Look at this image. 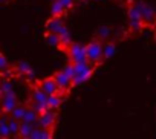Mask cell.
<instances>
[{
	"label": "cell",
	"mask_w": 156,
	"mask_h": 139,
	"mask_svg": "<svg viewBox=\"0 0 156 139\" xmlns=\"http://www.w3.org/2000/svg\"><path fill=\"white\" fill-rule=\"evenodd\" d=\"M69 60L72 64H80V63H89L87 61V49L81 43H72L67 49Z\"/></svg>",
	"instance_id": "obj_2"
},
{
	"label": "cell",
	"mask_w": 156,
	"mask_h": 139,
	"mask_svg": "<svg viewBox=\"0 0 156 139\" xmlns=\"http://www.w3.org/2000/svg\"><path fill=\"white\" fill-rule=\"evenodd\" d=\"M127 16H129V20H130V22H144V20H142V14H141V9L138 8L136 3L129 8Z\"/></svg>",
	"instance_id": "obj_11"
},
{
	"label": "cell",
	"mask_w": 156,
	"mask_h": 139,
	"mask_svg": "<svg viewBox=\"0 0 156 139\" xmlns=\"http://www.w3.org/2000/svg\"><path fill=\"white\" fill-rule=\"evenodd\" d=\"M54 80L57 81V86H58V92H61V93H67L69 92V89L73 86V83H72V78H69L63 71H60V72H57V74H54Z\"/></svg>",
	"instance_id": "obj_5"
},
{
	"label": "cell",
	"mask_w": 156,
	"mask_h": 139,
	"mask_svg": "<svg viewBox=\"0 0 156 139\" xmlns=\"http://www.w3.org/2000/svg\"><path fill=\"white\" fill-rule=\"evenodd\" d=\"M28 109H31V110H34L35 113L41 115L43 112H46V110H48V106H46V104H43V103H37V101L29 99V101H28Z\"/></svg>",
	"instance_id": "obj_17"
},
{
	"label": "cell",
	"mask_w": 156,
	"mask_h": 139,
	"mask_svg": "<svg viewBox=\"0 0 156 139\" xmlns=\"http://www.w3.org/2000/svg\"><path fill=\"white\" fill-rule=\"evenodd\" d=\"M17 106H19V104H17V98H16L14 90H12V92H9V93L2 95V112H3L5 115L12 113V112L16 110V107H17Z\"/></svg>",
	"instance_id": "obj_4"
},
{
	"label": "cell",
	"mask_w": 156,
	"mask_h": 139,
	"mask_svg": "<svg viewBox=\"0 0 156 139\" xmlns=\"http://www.w3.org/2000/svg\"><path fill=\"white\" fill-rule=\"evenodd\" d=\"M61 71H63V72H64V74H66L69 78H72V80H73V77H75V66H73L72 63L66 64V66L61 69Z\"/></svg>",
	"instance_id": "obj_24"
},
{
	"label": "cell",
	"mask_w": 156,
	"mask_h": 139,
	"mask_svg": "<svg viewBox=\"0 0 156 139\" xmlns=\"http://www.w3.org/2000/svg\"><path fill=\"white\" fill-rule=\"evenodd\" d=\"M20 139H31V137H20Z\"/></svg>",
	"instance_id": "obj_32"
},
{
	"label": "cell",
	"mask_w": 156,
	"mask_h": 139,
	"mask_svg": "<svg viewBox=\"0 0 156 139\" xmlns=\"http://www.w3.org/2000/svg\"><path fill=\"white\" fill-rule=\"evenodd\" d=\"M60 38H61V47H70V44H72V41H70V35H69V31H67V28L64 26L61 31H60Z\"/></svg>",
	"instance_id": "obj_19"
},
{
	"label": "cell",
	"mask_w": 156,
	"mask_h": 139,
	"mask_svg": "<svg viewBox=\"0 0 156 139\" xmlns=\"http://www.w3.org/2000/svg\"><path fill=\"white\" fill-rule=\"evenodd\" d=\"M57 122V112L54 110H46L38 116V127L40 128H54Z\"/></svg>",
	"instance_id": "obj_3"
},
{
	"label": "cell",
	"mask_w": 156,
	"mask_h": 139,
	"mask_svg": "<svg viewBox=\"0 0 156 139\" xmlns=\"http://www.w3.org/2000/svg\"><path fill=\"white\" fill-rule=\"evenodd\" d=\"M31 139H41V128H40V127H37V128L32 131Z\"/></svg>",
	"instance_id": "obj_30"
},
{
	"label": "cell",
	"mask_w": 156,
	"mask_h": 139,
	"mask_svg": "<svg viewBox=\"0 0 156 139\" xmlns=\"http://www.w3.org/2000/svg\"><path fill=\"white\" fill-rule=\"evenodd\" d=\"M0 2H2V3L5 5V3H8V0H0Z\"/></svg>",
	"instance_id": "obj_31"
},
{
	"label": "cell",
	"mask_w": 156,
	"mask_h": 139,
	"mask_svg": "<svg viewBox=\"0 0 156 139\" xmlns=\"http://www.w3.org/2000/svg\"><path fill=\"white\" fill-rule=\"evenodd\" d=\"M35 128H37V127H34V125H31V124H28V122H23V121H22L19 136H20V137H31V134H32V131H34Z\"/></svg>",
	"instance_id": "obj_16"
},
{
	"label": "cell",
	"mask_w": 156,
	"mask_h": 139,
	"mask_svg": "<svg viewBox=\"0 0 156 139\" xmlns=\"http://www.w3.org/2000/svg\"><path fill=\"white\" fill-rule=\"evenodd\" d=\"M136 5H138V8L141 9V14H142V20H144V22H147V23L156 22V12H154V9H153L151 6H148V5H145V3H142V2H139V3H136Z\"/></svg>",
	"instance_id": "obj_8"
},
{
	"label": "cell",
	"mask_w": 156,
	"mask_h": 139,
	"mask_svg": "<svg viewBox=\"0 0 156 139\" xmlns=\"http://www.w3.org/2000/svg\"><path fill=\"white\" fill-rule=\"evenodd\" d=\"M64 28L63 17H51L46 22V32L51 34H60V31Z\"/></svg>",
	"instance_id": "obj_7"
},
{
	"label": "cell",
	"mask_w": 156,
	"mask_h": 139,
	"mask_svg": "<svg viewBox=\"0 0 156 139\" xmlns=\"http://www.w3.org/2000/svg\"><path fill=\"white\" fill-rule=\"evenodd\" d=\"M92 72H94V64H92V66H90L89 69H86L84 72H80V74H76V75L73 77V80H72L73 86H80V84L86 83V81H87V80L90 78Z\"/></svg>",
	"instance_id": "obj_9"
},
{
	"label": "cell",
	"mask_w": 156,
	"mask_h": 139,
	"mask_svg": "<svg viewBox=\"0 0 156 139\" xmlns=\"http://www.w3.org/2000/svg\"><path fill=\"white\" fill-rule=\"evenodd\" d=\"M44 40H46V43H48L49 46H52V47H57V49L61 47V38H60L58 34L46 32V34H44Z\"/></svg>",
	"instance_id": "obj_12"
},
{
	"label": "cell",
	"mask_w": 156,
	"mask_h": 139,
	"mask_svg": "<svg viewBox=\"0 0 156 139\" xmlns=\"http://www.w3.org/2000/svg\"><path fill=\"white\" fill-rule=\"evenodd\" d=\"M9 118L3 113V118H2V124H0V134H2V139H9L11 134V130H9V124H8Z\"/></svg>",
	"instance_id": "obj_14"
},
{
	"label": "cell",
	"mask_w": 156,
	"mask_h": 139,
	"mask_svg": "<svg viewBox=\"0 0 156 139\" xmlns=\"http://www.w3.org/2000/svg\"><path fill=\"white\" fill-rule=\"evenodd\" d=\"M87 49V61L98 64L101 60H104V44L100 40H92L86 44Z\"/></svg>",
	"instance_id": "obj_1"
},
{
	"label": "cell",
	"mask_w": 156,
	"mask_h": 139,
	"mask_svg": "<svg viewBox=\"0 0 156 139\" xmlns=\"http://www.w3.org/2000/svg\"><path fill=\"white\" fill-rule=\"evenodd\" d=\"M109 34H110V29H109L107 26H103V28H100V29L97 31V35H98V38H106Z\"/></svg>",
	"instance_id": "obj_26"
},
{
	"label": "cell",
	"mask_w": 156,
	"mask_h": 139,
	"mask_svg": "<svg viewBox=\"0 0 156 139\" xmlns=\"http://www.w3.org/2000/svg\"><path fill=\"white\" fill-rule=\"evenodd\" d=\"M26 112H28V106H17L16 107V110L11 113V118H14V119H17V121H23L25 119V115H26Z\"/></svg>",
	"instance_id": "obj_18"
},
{
	"label": "cell",
	"mask_w": 156,
	"mask_h": 139,
	"mask_svg": "<svg viewBox=\"0 0 156 139\" xmlns=\"http://www.w3.org/2000/svg\"><path fill=\"white\" fill-rule=\"evenodd\" d=\"M8 124H9V130H11V134L12 136H16V134H19V131H20V121H17V119H14V118H9V121H8Z\"/></svg>",
	"instance_id": "obj_21"
},
{
	"label": "cell",
	"mask_w": 156,
	"mask_h": 139,
	"mask_svg": "<svg viewBox=\"0 0 156 139\" xmlns=\"http://www.w3.org/2000/svg\"><path fill=\"white\" fill-rule=\"evenodd\" d=\"M0 71H2V74L6 72V71H9V67H8V60H6V57H5L3 54L0 55Z\"/></svg>",
	"instance_id": "obj_25"
},
{
	"label": "cell",
	"mask_w": 156,
	"mask_h": 139,
	"mask_svg": "<svg viewBox=\"0 0 156 139\" xmlns=\"http://www.w3.org/2000/svg\"><path fill=\"white\" fill-rule=\"evenodd\" d=\"M16 69H17V72H19V74L28 75V78H34V71L31 69V66H29L28 63H25V61H19L17 66H16Z\"/></svg>",
	"instance_id": "obj_15"
},
{
	"label": "cell",
	"mask_w": 156,
	"mask_h": 139,
	"mask_svg": "<svg viewBox=\"0 0 156 139\" xmlns=\"http://www.w3.org/2000/svg\"><path fill=\"white\" fill-rule=\"evenodd\" d=\"M63 99H64V96H61V95H52V96H49V98H48L46 106H48V109H49V110L57 112V110L61 107Z\"/></svg>",
	"instance_id": "obj_10"
},
{
	"label": "cell",
	"mask_w": 156,
	"mask_h": 139,
	"mask_svg": "<svg viewBox=\"0 0 156 139\" xmlns=\"http://www.w3.org/2000/svg\"><path fill=\"white\" fill-rule=\"evenodd\" d=\"M54 128H41V139H52Z\"/></svg>",
	"instance_id": "obj_27"
},
{
	"label": "cell",
	"mask_w": 156,
	"mask_h": 139,
	"mask_svg": "<svg viewBox=\"0 0 156 139\" xmlns=\"http://www.w3.org/2000/svg\"><path fill=\"white\" fill-rule=\"evenodd\" d=\"M48 95L37 86V87H34V90H32V93H31V99L32 101H37V103H43V104H46L48 103Z\"/></svg>",
	"instance_id": "obj_13"
},
{
	"label": "cell",
	"mask_w": 156,
	"mask_h": 139,
	"mask_svg": "<svg viewBox=\"0 0 156 139\" xmlns=\"http://www.w3.org/2000/svg\"><path fill=\"white\" fill-rule=\"evenodd\" d=\"M142 25H144V22H130V28L136 32H139L142 29Z\"/></svg>",
	"instance_id": "obj_28"
},
{
	"label": "cell",
	"mask_w": 156,
	"mask_h": 139,
	"mask_svg": "<svg viewBox=\"0 0 156 139\" xmlns=\"http://www.w3.org/2000/svg\"><path fill=\"white\" fill-rule=\"evenodd\" d=\"M64 8H63V5L60 3V2H57V0H54V3H52V6H51V14H52V17H61L63 14H64Z\"/></svg>",
	"instance_id": "obj_20"
},
{
	"label": "cell",
	"mask_w": 156,
	"mask_h": 139,
	"mask_svg": "<svg viewBox=\"0 0 156 139\" xmlns=\"http://www.w3.org/2000/svg\"><path fill=\"white\" fill-rule=\"evenodd\" d=\"M48 96H52V95H57L58 93V86H57V81L54 80V77H51V78H44V80H41L38 84H37Z\"/></svg>",
	"instance_id": "obj_6"
},
{
	"label": "cell",
	"mask_w": 156,
	"mask_h": 139,
	"mask_svg": "<svg viewBox=\"0 0 156 139\" xmlns=\"http://www.w3.org/2000/svg\"><path fill=\"white\" fill-rule=\"evenodd\" d=\"M57 2H60L64 9H69V8L73 5V0H57Z\"/></svg>",
	"instance_id": "obj_29"
},
{
	"label": "cell",
	"mask_w": 156,
	"mask_h": 139,
	"mask_svg": "<svg viewBox=\"0 0 156 139\" xmlns=\"http://www.w3.org/2000/svg\"><path fill=\"white\" fill-rule=\"evenodd\" d=\"M115 50H116V47H115L113 43H104V58H110V57H113Z\"/></svg>",
	"instance_id": "obj_22"
},
{
	"label": "cell",
	"mask_w": 156,
	"mask_h": 139,
	"mask_svg": "<svg viewBox=\"0 0 156 139\" xmlns=\"http://www.w3.org/2000/svg\"><path fill=\"white\" fill-rule=\"evenodd\" d=\"M0 92H2V95L12 92V80H3V81H2V89H0Z\"/></svg>",
	"instance_id": "obj_23"
},
{
	"label": "cell",
	"mask_w": 156,
	"mask_h": 139,
	"mask_svg": "<svg viewBox=\"0 0 156 139\" xmlns=\"http://www.w3.org/2000/svg\"><path fill=\"white\" fill-rule=\"evenodd\" d=\"M154 23H156V22H154Z\"/></svg>",
	"instance_id": "obj_33"
}]
</instances>
